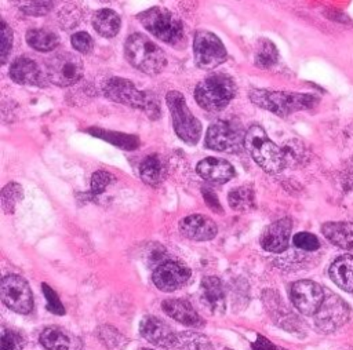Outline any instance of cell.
Returning a JSON list of instances; mask_svg holds the SVG:
<instances>
[{
	"label": "cell",
	"instance_id": "1",
	"mask_svg": "<svg viewBox=\"0 0 353 350\" xmlns=\"http://www.w3.org/2000/svg\"><path fill=\"white\" fill-rule=\"evenodd\" d=\"M124 55L131 66L154 76L167 66L164 51L142 33H132L124 43Z\"/></svg>",
	"mask_w": 353,
	"mask_h": 350
},
{
	"label": "cell",
	"instance_id": "2",
	"mask_svg": "<svg viewBox=\"0 0 353 350\" xmlns=\"http://www.w3.org/2000/svg\"><path fill=\"white\" fill-rule=\"evenodd\" d=\"M103 95L117 103L143 110L152 120L160 117V105L154 94L139 91L134 83L121 77H110L103 85Z\"/></svg>",
	"mask_w": 353,
	"mask_h": 350
},
{
	"label": "cell",
	"instance_id": "3",
	"mask_svg": "<svg viewBox=\"0 0 353 350\" xmlns=\"http://www.w3.org/2000/svg\"><path fill=\"white\" fill-rule=\"evenodd\" d=\"M250 101L265 109L269 110L280 117L290 116L291 113L306 110L313 107L317 103V98L310 94H301V92H287V91H268V90H251Z\"/></svg>",
	"mask_w": 353,
	"mask_h": 350
},
{
	"label": "cell",
	"instance_id": "4",
	"mask_svg": "<svg viewBox=\"0 0 353 350\" xmlns=\"http://www.w3.org/2000/svg\"><path fill=\"white\" fill-rule=\"evenodd\" d=\"M236 83L226 73H211L197 83L194 101L207 112L223 110L236 95Z\"/></svg>",
	"mask_w": 353,
	"mask_h": 350
},
{
	"label": "cell",
	"instance_id": "5",
	"mask_svg": "<svg viewBox=\"0 0 353 350\" xmlns=\"http://www.w3.org/2000/svg\"><path fill=\"white\" fill-rule=\"evenodd\" d=\"M244 149L251 158L269 174H277L285 167L283 149L273 143L259 125H252L245 132Z\"/></svg>",
	"mask_w": 353,
	"mask_h": 350
},
{
	"label": "cell",
	"instance_id": "6",
	"mask_svg": "<svg viewBox=\"0 0 353 350\" xmlns=\"http://www.w3.org/2000/svg\"><path fill=\"white\" fill-rule=\"evenodd\" d=\"M137 18L148 32L172 47H178L185 41L183 25L168 8L150 7L139 12Z\"/></svg>",
	"mask_w": 353,
	"mask_h": 350
},
{
	"label": "cell",
	"instance_id": "7",
	"mask_svg": "<svg viewBox=\"0 0 353 350\" xmlns=\"http://www.w3.org/2000/svg\"><path fill=\"white\" fill-rule=\"evenodd\" d=\"M165 101L178 138L188 145H196L201 135V124L189 110L185 96L179 91L172 90L165 95Z\"/></svg>",
	"mask_w": 353,
	"mask_h": 350
},
{
	"label": "cell",
	"instance_id": "8",
	"mask_svg": "<svg viewBox=\"0 0 353 350\" xmlns=\"http://www.w3.org/2000/svg\"><path fill=\"white\" fill-rule=\"evenodd\" d=\"M244 138L245 132L237 120H218L207 130L205 147L216 152L236 153L244 146Z\"/></svg>",
	"mask_w": 353,
	"mask_h": 350
},
{
	"label": "cell",
	"instance_id": "9",
	"mask_svg": "<svg viewBox=\"0 0 353 350\" xmlns=\"http://www.w3.org/2000/svg\"><path fill=\"white\" fill-rule=\"evenodd\" d=\"M47 80L59 87H69L83 76V62L73 52L62 51L46 62Z\"/></svg>",
	"mask_w": 353,
	"mask_h": 350
},
{
	"label": "cell",
	"instance_id": "10",
	"mask_svg": "<svg viewBox=\"0 0 353 350\" xmlns=\"http://www.w3.org/2000/svg\"><path fill=\"white\" fill-rule=\"evenodd\" d=\"M193 55L197 68L211 70L225 62L228 52L222 40L210 30H197L193 40Z\"/></svg>",
	"mask_w": 353,
	"mask_h": 350
},
{
	"label": "cell",
	"instance_id": "11",
	"mask_svg": "<svg viewBox=\"0 0 353 350\" xmlns=\"http://www.w3.org/2000/svg\"><path fill=\"white\" fill-rule=\"evenodd\" d=\"M0 295L4 305L19 314H28L33 307L32 291L26 280L21 276H6L1 280Z\"/></svg>",
	"mask_w": 353,
	"mask_h": 350
},
{
	"label": "cell",
	"instance_id": "12",
	"mask_svg": "<svg viewBox=\"0 0 353 350\" xmlns=\"http://www.w3.org/2000/svg\"><path fill=\"white\" fill-rule=\"evenodd\" d=\"M349 306L336 295L330 294L314 314V322L323 332H332L347 321Z\"/></svg>",
	"mask_w": 353,
	"mask_h": 350
},
{
	"label": "cell",
	"instance_id": "13",
	"mask_svg": "<svg viewBox=\"0 0 353 350\" xmlns=\"http://www.w3.org/2000/svg\"><path fill=\"white\" fill-rule=\"evenodd\" d=\"M324 298V289L314 281L301 280L291 287V300L305 316L316 314Z\"/></svg>",
	"mask_w": 353,
	"mask_h": 350
},
{
	"label": "cell",
	"instance_id": "14",
	"mask_svg": "<svg viewBox=\"0 0 353 350\" xmlns=\"http://www.w3.org/2000/svg\"><path fill=\"white\" fill-rule=\"evenodd\" d=\"M190 277V270L178 262L168 260L159 265L152 276L154 285L163 292H172L181 288Z\"/></svg>",
	"mask_w": 353,
	"mask_h": 350
},
{
	"label": "cell",
	"instance_id": "15",
	"mask_svg": "<svg viewBox=\"0 0 353 350\" xmlns=\"http://www.w3.org/2000/svg\"><path fill=\"white\" fill-rule=\"evenodd\" d=\"M10 77L21 85H32V87L47 85L46 72L41 70V68L37 65L36 61L26 56H19L15 61H12L10 66Z\"/></svg>",
	"mask_w": 353,
	"mask_h": 350
},
{
	"label": "cell",
	"instance_id": "16",
	"mask_svg": "<svg viewBox=\"0 0 353 350\" xmlns=\"http://www.w3.org/2000/svg\"><path fill=\"white\" fill-rule=\"evenodd\" d=\"M141 335L154 346L170 349L174 346L176 335L172 332L171 327L159 317L146 316L142 318L139 325Z\"/></svg>",
	"mask_w": 353,
	"mask_h": 350
},
{
	"label": "cell",
	"instance_id": "17",
	"mask_svg": "<svg viewBox=\"0 0 353 350\" xmlns=\"http://www.w3.org/2000/svg\"><path fill=\"white\" fill-rule=\"evenodd\" d=\"M292 222L290 218H281L269 225L261 237V245L269 252H283L288 247Z\"/></svg>",
	"mask_w": 353,
	"mask_h": 350
},
{
	"label": "cell",
	"instance_id": "18",
	"mask_svg": "<svg viewBox=\"0 0 353 350\" xmlns=\"http://www.w3.org/2000/svg\"><path fill=\"white\" fill-rule=\"evenodd\" d=\"M181 233L193 241H207L215 237L216 225L205 215L194 214L179 222Z\"/></svg>",
	"mask_w": 353,
	"mask_h": 350
},
{
	"label": "cell",
	"instance_id": "19",
	"mask_svg": "<svg viewBox=\"0 0 353 350\" xmlns=\"http://www.w3.org/2000/svg\"><path fill=\"white\" fill-rule=\"evenodd\" d=\"M197 174L210 183H225L234 176V168L226 160L219 157H205L197 167Z\"/></svg>",
	"mask_w": 353,
	"mask_h": 350
},
{
	"label": "cell",
	"instance_id": "20",
	"mask_svg": "<svg viewBox=\"0 0 353 350\" xmlns=\"http://www.w3.org/2000/svg\"><path fill=\"white\" fill-rule=\"evenodd\" d=\"M161 307L164 313L174 318L175 321L192 327V328H200L204 325L203 320L197 314V311L192 307V305L182 299H167L161 303Z\"/></svg>",
	"mask_w": 353,
	"mask_h": 350
},
{
	"label": "cell",
	"instance_id": "21",
	"mask_svg": "<svg viewBox=\"0 0 353 350\" xmlns=\"http://www.w3.org/2000/svg\"><path fill=\"white\" fill-rule=\"evenodd\" d=\"M200 296L203 303L212 313H223L225 311V291L219 278L216 277H205L201 281Z\"/></svg>",
	"mask_w": 353,
	"mask_h": 350
},
{
	"label": "cell",
	"instance_id": "22",
	"mask_svg": "<svg viewBox=\"0 0 353 350\" xmlns=\"http://www.w3.org/2000/svg\"><path fill=\"white\" fill-rule=\"evenodd\" d=\"M330 277L341 289L353 292V255L336 258L330 267Z\"/></svg>",
	"mask_w": 353,
	"mask_h": 350
},
{
	"label": "cell",
	"instance_id": "23",
	"mask_svg": "<svg viewBox=\"0 0 353 350\" xmlns=\"http://www.w3.org/2000/svg\"><path fill=\"white\" fill-rule=\"evenodd\" d=\"M323 234L335 245L353 251V223L352 222H327L321 226Z\"/></svg>",
	"mask_w": 353,
	"mask_h": 350
},
{
	"label": "cell",
	"instance_id": "24",
	"mask_svg": "<svg viewBox=\"0 0 353 350\" xmlns=\"http://www.w3.org/2000/svg\"><path fill=\"white\" fill-rule=\"evenodd\" d=\"M92 26L95 32L102 37L112 39L120 30L121 18L116 11L110 8H102L92 15Z\"/></svg>",
	"mask_w": 353,
	"mask_h": 350
},
{
	"label": "cell",
	"instance_id": "25",
	"mask_svg": "<svg viewBox=\"0 0 353 350\" xmlns=\"http://www.w3.org/2000/svg\"><path fill=\"white\" fill-rule=\"evenodd\" d=\"M139 175L141 179L150 186L161 183L165 176V164L163 158L154 153L146 156L139 165Z\"/></svg>",
	"mask_w": 353,
	"mask_h": 350
},
{
	"label": "cell",
	"instance_id": "26",
	"mask_svg": "<svg viewBox=\"0 0 353 350\" xmlns=\"http://www.w3.org/2000/svg\"><path fill=\"white\" fill-rule=\"evenodd\" d=\"M26 43L33 50L47 52L52 51L58 45L59 37L58 34L47 29H30L26 33Z\"/></svg>",
	"mask_w": 353,
	"mask_h": 350
},
{
	"label": "cell",
	"instance_id": "27",
	"mask_svg": "<svg viewBox=\"0 0 353 350\" xmlns=\"http://www.w3.org/2000/svg\"><path fill=\"white\" fill-rule=\"evenodd\" d=\"M94 136H98L109 143H113L119 147L127 149V150H134L139 145V139L134 135L123 134V132H116V131H109V130H102V128H90L87 130Z\"/></svg>",
	"mask_w": 353,
	"mask_h": 350
},
{
	"label": "cell",
	"instance_id": "28",
	"mask_svg": "<svg viewBox=\"0 0 353 350\" xmlns=\"http://www.w3.org/2000/svg\"><path fill=\"white\" fill-rule=\"evenodd\" d=\"M229 205L240 212L250 211L255 207V193L251 186H239L228 194Z\"/></svg>",
	"mask_w": 353,
	"mask_h": 350
},
{
	"label": "cell",
	"instance_id": "29",
	"mask_svg": "<svg viewBox=\"0 0 353 350\" xmlns=\"http://www.w3.org/2000/svg\"><path fill=\"white\" fill-rule=\"evenodd\" d=\"M172 347L175 350H214L208 338L197 332L178 333Z\"/></svg>",
	"mask_w": 353,
	"mask_h": 350
},
{
	"label": "cell",
	"instance_id": "30",
	"mask_svg": "<svg viewBox=\"0 0 353 350\" xmlns=\"http://www.w3.org/2000/svg\"><path fill=\"white\" fill-rule=\"evenodd\" d=\"M279 61V51L277 47L268 39L259 40L255 54H254V62L259 69H269L274 66Z\"/></svg>",
	"mask_w": 353,
	"mask_h": 350
},
{
	"label": "cell",
	"instance_id": "31",
	"mask_svg": "<svg viewBox=\"0 0 353 350\" xmlns=\"http://www.w3.org/2000/svg\"><path fill=\"white\" fill-rule=\"evenodd\" d=\"M40 342L47 350H68L69 338L65 331L58 327H48L40 335Z\"/></svg>",
	"mask_w": 353,
	"mask_h": 350
},
{
	"label": "cell",
	"instance_id": "32",
	"mask_svg": "<svg viewBox=\"0 0 353 350\" xmlns=\"http://www.w3.org/2000/svg\"><path fill=\"white\" fill-rule=\"evenodd\" d=\"M12 4L23 14L32 17L47 15L52 10V0H12Z\"/></svg>",
	"mask_w": 353,
	"mask_h": 350
},
{
	"label": "cell",
	"instance_id": "33",
	"mask_svg": "<svg viewBox=\"0 0 353 350\" xmlns=\"http://www.w3.org/2000/svg\"><path fill=\"white\" fill-rule=\"evenodd\" d=\"M23 198L22 187L15 183L10 182L7 183L1 190V207L6 214H11L15 209V205Z\"/></svg>",
	"mask_w": 353,
	"mask_h": 350
},
{
	"label": "cell",
	"instance_id": "34",
	"mask_svg": "<svg viewBox=\"0 0 353 350\" xmlns=\"http://www.w3.org/2000/svg\"><path fill=\"white\" fill-rule=\"evenodd\" d=\"M57 18L62 29H72L80 22L81 11L74 4H66L59 10Z\"/></svg>",
	"mask_w": 353,
	"mask_h": 350
},
{
	"label": "cell",
	"instance_id": "35",
	"mask_svg": "<svg viewBox=\"0 0 353 350\" xmlns=\"http://www.w3.org/2000/svg\"><path fill=\"white\" fill-rule=\"evenodd\" d=\"M72 47L80 54H90L94 48V40L87 32H76L70 37Z\"/></svg>",
	"mask_w": 353,
	"mask_h": 350
},
{
	"label": "cell",
	"instance_id": "36",
	"mask_svg": "<svg viewBox=\"0 0 353 350\" xmlns=\"http://www.w3.org/2000/svg\"><path fill=\"white\" fill-rule=\"evenodd\" d=\"M23 349V338L21 333L15 331L3 329L0 350H22Z\"/></svg>",
	"mask_w": 353,
	"mask_h": 350
},
{
	"label": "cell",
	"instance_id": "37",
	"mask_svg": "<svg viewBox=\"0 0 353 350\" xmlns=\"http://www.w3.org/2000/svg\"><path fill=\"white\" fill-rule=\"evenodd\" d=\"M294 245L303 249V251H316L320 247L319 238L307 231H301L294 236Z\"/></svg>",
	"mask_w": 353,
	"mask_h": 350
},
{
	"label": "cell",
	"instance_id": "38",
	"mask_svg": "<svg viewBox=\"0 0 353 350\" xmlns=\"http://www.w3.org/2000/svg\"><path fill=\"white\" fill-rule=\"evenodd\" d=\"M41 289H43V294L46 296V300H47V309L54 313V314H63L65 313V309H63V305L61 303L58 295L55 294V291H52L50 288L48 284H41Z\"/></svg>",
	"mask_w": 353,
	"mask_h": 350
},
{
	"label": "cell",
	"instance_id": "39",
	"mask_svg": "<svg viewBox=\"0 0 353 350\" xmlns=\"http://www.w3.org/2000/svg\"><path fill=\"white\" fill-rule=\"evenodd\" d=\"M110 181H112V175L108 171H103V169L95 171L91 178V192L94 194L102 193L108 187Z\"/></svg>",
	"mask_w": 353,
	"mask_h": 350
},
{
	"label": "cell",
	"instance_id": "40",
	"mask_svg": "<svg viewBox=\"0 0 353 350\" xmlns=\"http://www.w3.org/2000/svg\"><path fill=\"white\" fill-rule=\"evenodd\" d=\"M12 48V30L11 28L7 25L6 21H1V51H0V56H1V63L6 62L10 51Z\"/></svg>",
	"mask_w": 353,
	"mask_h": 350
},
{
	"label": "cell",
	"instance_id": "41",
	"mask_svg": "<svg viewBox=\"0 0 353 350\" xmlns=\"http://www.w3.org/2000/svg\"><path fill=\"white\" fill-rule=\"evenodd\" d=\"M201 193H203V197H204L205 204H207L214 212H216V214H222V212H223V209H222V207H221V204H219V201H218V197H216V194L212 192V189L203 187V189H201Z\"/></svg>",
	"mask_w": 353,
	"mask_h": 350
},
{
	"label": "cell",
	"instance_id": "42",
	"mask_svg": "<svg viewBox=\"0 0 353 350\" xmlns=\"http://www.w3.org/2000/svg\"><path fill=\"white\" fill-rule=\"evenodd\" d=\"M342 185L346 190H353V157L347 160L342 169Z\"/></svg>",
	"mask_w": 353,
	"mask_h": 350
},
{
	"label": "cell",
	"instance_id": "43",
	"mask_svg": "<svg viewBox=\"0 0 353 350\" xmlns=\"http://www.w3.org/2000/svg\"><path fill=\"white\" fill-rule=\"evenodd\" d=\"M252 350H279L277 346H274L269 339H266L262 335H258L256 340L252 343Z\"/></svg>",
	"mask_w": 353,
	"mask_h": 350
},
{
	"label": "cell",
	"instance_id": "44",
	"mask_svg": "<svg viewBox=\"0 0 353 350\" xmlns=\"http://www.w3.org/2000/svg\"><path fill=\"white\" fill-rule=\"evenodd\" d=\"M141 350H150V349H141Z\"/></svg>",
	"mask_w": 353,
	"mask_h": 350
},
{
	"label": "cell",
	"instance_id": "45",
	"mask_svg": "<svg viewBox=\"0 0 353 350\" xmlns=\"http://www.w3.org/2000/svg\"><path fill=\"white\" fill-rule=\"evenodd\" d=\"M226 350H229V349H226Z\"/></svg>",
	"mask_w": 353,
	"mask_h": 350
}]
</instances>
